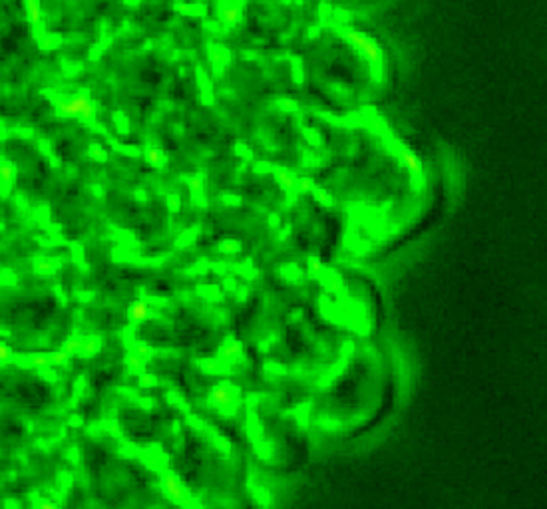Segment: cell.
Segmentation results:
<instances>
[{"label": "cell", "instance_id": "cell-1", "mask_svg": "<svg viewBox=\"0 0 547 509\" xmlns=\"http://www.w3.org/2000/svg\"><path fill=\"white\" fill-rule=\"evenodd\" d=\"M167 487H169V491H171V493H175V495L179 497V487H177L175 480H171V478H169V480H167Z\"/></svg>", "mask_w": 547, "mask_h": 509}]
</instances>
